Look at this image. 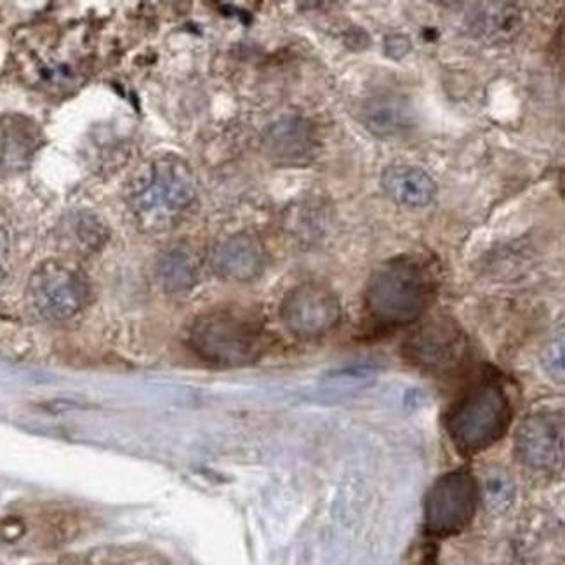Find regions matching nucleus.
<instances>
[{
	"instance_id": "1",
	"label": "nucleus",
	"mask_w": 565,
	"mask_h": 565,
	"mask_svg": "<svg viewBox=\"0 0 565 565\" xmlns=\"http://www.w3.org/2000/svg\"><path fill=\"white\" fill-rule=\"evenodd\" d=\"M190 349L217 367H242L258 361L267 349L262 319L244 308H216L199 317L190 329Z\"/></svg>"
},
{
	"instance_id": "2",
	"label": "nucleus",
	"mask_w": 565,
	"mask_h": 565,
	"mask_svg": "<svg viewBox=\"0 0 565 565\" xmlns=\"http://www.w3.org/2000/svg\"><path fill=\"white\" fill-rule=\"evenodd\" d=\"M434 279L425 265L411 258L392 259L374 271L365 289V307L385 328L407 326L428 310Z\"/></svg>"
},
{
	"instance_id": "3",
	"label": "nucleus",
	"mask_w": 565,
	"mask_h": 565,
	"mask_svg": "<svg viewBox=\"0 0 565 565\" xmlns=\"http://www.w3.org/2000/svg\"><path fill=\"white\" fill-rule=\"evenodd\" d=\"M198 198L192 169L178 157H164L148 168V174L136 184L131 210L145 230L162 232L180 222Z\"/></svg>"
},
{
	"instance_id": "4",
	"label": "nucleus",
	"mask_w": 565,
	"mask_h": 565,
	"mask_svg": "<svg viewBox=\"0 0 565 565\" xmlns=\"http://www.w3.org/2000/svg\"><path fill=\"white\" fill-rule=\"evenodd\" d=\"M512 423V406L503 386L483 380L471 386L447 414V431L463 455L488 449L498 443Z\"/></svg>"
},
{
	"instance_id": "5",
	"label": "nucleus",
	"mask_w": 565,
	"mask_h": 565,
	"mask_svg": "<svg viewBox=\"0 0 565 565\" xmlns=\"http://www.w3.org/2000/svg\"><path fill=\"white\" fill-rule=\"evenodd\" d=\"M29 299L42 319L60 322L84 310L89 301V286L75 268L45 262L30 277Z\"/></svg>"
},
{
	"instance_id": "6",
	"label": "nucleus",
	"mask_w": 565,
	"mask_h": 565,
	"mask_svg": "<svg viewBox=\"0 0 565 565\" xmlns=\"http://www.w3.org/2000/svg\"><path fill=\"white\" fill-rule=\"evenodd\" d=\"M479 488L468 471H451L434 483L425 501V525L434 536L461 533L476 515Z\"/></svg>"
},
{
	"instance_id": "7",
	"label": "nucleus",
	"mask_w": 565,
	"mask_h": 565,
	"mask_svg": "<svg viewBox=\"0 0 565 565\" xmlns=\"http://www.w3.org/2000/svg\"><path fill=\"white\" fill-rule=\"evenodd\" d=\"M280 319L292 337L317 340L326 337L340 322V299L329 287L316 282L301 284L282 299Z\"/></svg>"
},
{
	"instance_id": "8",
	"label": "nucleus",
	"mask_w": 565,
	"mask_h": 565,
	"mask_svg": "<svg viewBox=\"0 0 565 565\" xmlns=\"http://www.w3.org/2000/svg\"><path fill=\"white\" fill-rule=\"evenodd\" d=\"M406 355L414 365L428 373H451L467 355V340L455 322L434 320L409 338Z\"/></svg>"
},
{
	"instance_id": "9",
	"label": "nucleus",
	"mask_w": 565,
	"mask_h": 565,
	"mask_svg": "<svg viewBox=\"0 0 565 565\" xmlns=\"http://www.w3.org/2000/svg\"><path fill=\"white\" fill-rule=\"evenodd\" d=\"M516 456L522 463L536 470L557 468L564 459V426L562 419L540 414L525 419L516 431Z\"/></svg>"
},
{
	"instance_id": "10",
	"label": "nucleus",
	"mask_w": 565,
	"mask_h": 565,
	"mask_svg": "<svg viewBox=\"0 0 565 565\" xmlns=\"http://www.w3.org/2000/svg\"><path fill=\"white\" fill-rule=\"evenodd\" d=\"M44 143L41 126L26 115H0V172L25 171Z\"/></svg>"
},
{
	"instance_id": "11",
	"label": "nucleus",
	"mask_w": 565,
	"mask_h": 565,
	"mask_svg": "<svg viewBox=\"0 0 565 565\" xmlns=\"http://www.w3.org/2000/svg\"><path fill=\"white\" fill-rule=\"evenodd\" d=\"M211 263L214 271L222 279L232 280V282H250L258 279L265 270L267 255L258 237L241 232L225 238L220 246H216Z\"/></svg>"
},
{
	"instance_id": "12",
	"label": "nucleus",
	"mask_w": 565,
	"mask_h": 565,
	"mask_svg": "<svg viewBox=\"0 0 565 565\" xmlns=\"http://www.w3.org/2000/svg\"><path fill=\"white\" fill-rule=\"evenodd\" d=\"M263 147L279 164H303L316 153V131L307 119L284 117L265 131Z\"/></svg>"
},
{
	"instance_id": "13",
	"label": "nucleus",
	"mask_w": 565,
	"mask_h": 565,
	"mask_svg": "<svg viewBox=\"0 0 565 565\" xmlns=\"http://www.w3.org/2000/svg\"><path fill=\"white\" fill-rule=\"evenodd\" d=\"M382 186L395 204L407 210H425L434 204L438 192L430 172L409 164L388 166L382 174Z\"/></svg>"
},
{
	"instance_id": "14",
	"label": "nucleus",
	"mask_w": 565,
	"mask_h": 565,
	"mask_svg": "<svg viewBox=\"0 0 565 565\" xmlns=\"http://www.w3.org/2000/svg\"><path fill=\"white\" fill-rule=\"evenodd\" d=\"M409 111L404 102L392 96H382L367 103L362 111V122L374 136L390 138L401 135L409 124Z\"/></svg>"
},
{
	"instance_id": "15",
	"label": "nucleus",
	"mask_w": 565,
	"mask_h": 565,
	"mask_svg": "<svg viewBox=\"0 0 565 565\" xmlns=\"http://www.w3.org/2000/svg\"><path fill=\"white\" fill-rule=\"evenodd\" d=\"M160 280L171 292L186 291L198 280V263L192 250L186 247H172L159 263Z\"/></svg>"
},
{
	"instance_id": "16",
	"label": "nucleus",
	"mask_w": 565,
	"mask_h": 565,
	"mask_svg": "<svg viewBox=\"0 0 565 565\" xmlns=\"http://www.w3.org/2000/svg\"><path fill=\"white\" fill-rule=\"evenodd\" d=\"M385 50L388 51L392 57L406 56L411 50L409 39H407V35H392L385 41Z\"/></svg>"
},
{
	"instance_id": "17",
	"label": "nucleus",
	"mask_w": 565,
	"mask_h": 565,
	"mask_svg": "<svg viewBox=\"0 0 565 565\" xmlns=\"http://www.w3.org/2000/svg\"><path fill=\"white\" fill-rule=\"evenodd\" d=\"M9 241L6 230L0 226V270L4 268L6 259H8Z\"/></svg>"
},
{
	"instance_id": "18",
	"label": "nucleus",
	"mask_w": 565,
	"mask_h": 565,
	"mask_svg": "<svg viewBox=\"0 0 565 565\" xmlns=\"http://www.w3.org/2000/svg\"><path fill=\"white\" fill-rule=\"evenodd\" d=\"M422 565H437V564H435V558L428 557V558H425V562H423Z\"/></svg>"
}]
</instances>
